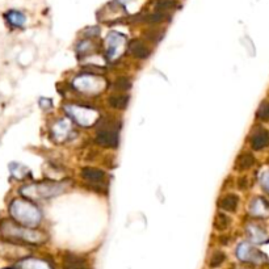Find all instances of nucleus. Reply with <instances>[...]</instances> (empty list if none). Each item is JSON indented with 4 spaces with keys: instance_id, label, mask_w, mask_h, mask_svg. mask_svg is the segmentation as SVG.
<instances>
[{
    "instance_id": "3",
    "label": "nucleus",
    "mask_w": 269,
    "mask_h": 269,
    "mask_svg": "<svg viewBox=\"0 0 269 269\" xmlns=\"http://www.w3.org/2000/svg\"><path fill=\"white\" fill-rule=\"evenodd\" d=\"M11 212L13 217L18 218V221L26 223H37L39 221V213L34 206L26 204V210H22L20 202L14 201L11 206Z\"/></svg>"
},
{
    "instance_id": "2",
    "label": "nucleus",
    "mask_w": 269,
    "mask_h": 269,
    "mask_svg": "<svg viewBox=\"0 0 269 269\" xmlns=\"http://www.w3.org/2000/svg\"><path fill=\"white\" fill-rule=\"evenodd\" d=\"M96 142L103 147H117L118 145V130L106 124L96 133Z\"/></svg>"
},
{
    "instance_id": "9",
    "label": "nucleus",
    "mask_w": 269,
    "mask_h": 269,
    "mask_svg": "<svg viewBox=\"0 0 269 269\" xmlns=\"http://www.w3.org/2000/svg\"><path fill=\"white\" fill-rule=\"evenodd\" d=\"M239 205V197L234 193H229V195L223 196L222 199L218 201V206L225 212H235Z\"/></svg>"
},
{
    "instance_id": "15",
    "label": "nucleus",
    "mask_w": 269,
    "mask_h": 269,
    "mask_svg": "<svg viewBox=\"0 0 269 269\" xmlns=\"http://www.w3.org/2000/svg\"><path fill=\"white\" fill-rule=\"evenodd\" d=\"M177 7V3L175 0H158L155 3V8L159 12H166L170 9H174Z\"/></svg>"
},
{
    "instance_id": "14",
    "label": "nucleus",
    "mask_w": 269,
    "mask_h": 269,
    "mask_svg": "<svg viewBox=\"0 0 269 269\" xmlns=\"http://www.w3.org/2000/svg\"><path fill=\"white\" fill-rule=\"evenodd\" d=\"M229 226H230V220H229V217H227L226 214H223V213L217 214L216 220H214V227H216V230L225 231L229 229Z\"/></svg>"
},
{
    "instance_id": "10",
    "label": "nucleus",
    "mask_w": 269,
    "mask_h": 269,
    "mask_svg": "<svg viewBox=\"0 0 269 269\" xmlns=\"http://www.w3.org/2000/svg\"><path fill=\"white\" fill-rule=\"evenodd\" d=\"M5 20L13 28H21V26H24L25 21H26L24 13L18 11H8L5 13Z\"/></svg>"
},
{
    "instance_id": "5",
    "label": "nucleus",
    "mask_w": 269,
    "mask_h": 269,
    "mask_svg": "<svg viewBox=\"0 0 269 269\" xmlns=\"http://www.w3.org/2000/svg\"><path fill=\"white\" fill-rule=\"evenodd\" d=\"M82 177L84 180L92 183V184H99V183H103L105 180V172L99 168H92V167H85L83 168L82 172H80Z\"/></svg>"
},
{
    "instance_id": "17",
    "label": "nucleus",
    "mask_w": 269,
    "mask_h": 269,
    "mask_svg": "<svg viewBox=\"0 0 269 269\" xmlns=\"http://www.w3.org/2000/svg\"><path fill=\"white\" fill-rule=\"evenodd\" d=\"M113 87L117 91H120V92H125V91H128L129 88L131 87V82L129 78H125V76H121V78H118L116 82H114Z\"/></svg>"
},
{
    "instance_id": "8",
    "label": "nucleus",
    "mask_w": 269,
    "mask_h": 269,
    "mask_svg": "<svg viewBox=\"0 0 269 269\" xmlns=\"http://www.w3.org/2000/svg\"><path fill=\"white\" fill-rule=\"evenodd\" d=\"M255 164V156L252 155L251 152H242L241 155L238 156L235 160V168L238 171H247L252 168Z\"/></svg>"
},
{
    "instance_id": "21",
    "label": "nucleus",
    "mask_w": 269,
    "mask_h": 269,
    "mask_svg": "<svg viewBox=\"0 0 269 269\" xmlns=\"http://www.w3.org/2000/svg\"><path fill=\"white\" fill-rule=\"evenodd\" d=\"M262 184L263 187L266 188V191L269 192V172H266L262 177Z\"/></svg>"
},
{
    "instance_id": "20",
    "label": "nucleus",
    "mask_w": 269,
    "mask_h": 269,
    "mask_svg": "<svg viewBox=\"0 0 269 269\" xmlns=\"http://www.w3.org/2000/svg\"><path fill=\"white\" fill-rule=\"evenodd\" d=\"M238 185H239V189H247V187H248L247 176L241 177V179H239V181H238Z\"/></svg>"
},
{
    "instance_id": "1",
    "label": "nucleus",
    "mask_w": 269,
    "mask_h": 269,
    "mask_svg": "<svg viewBox=\"0 0 269 269\" xmlns=\"http://www.w3.org/2000/svg\"><path fill=\"white\" fill-rule=\"evenodd\" d=\"M3 235L8 238H14V239H20V241L30 242V243H35L39 241V237H42V234H39L37 231L28 230V229H22L18 227L17 225H14L12 222H4L3 227Z\"/></svg>"
},
{
    "instance_id": "12",
    "label": "nucleus",
    "mask_w": 269,
    "mask_h": 269,
    "mask_svg": "<svg viewBox=\"0 0 269 269\" xmlns=\"http://www.w3.org/2000/svg\"><path fill=\"white\" fill-rule=\"evenodd\" d=\"M238 256L243 260H256L258 258H263V255L258 250H254V248L248 247L247 245H242L241 247L238 248Z\"/></svg>"
},
{
    "instance_id": "19",
    "label": "nucleus",
    "mask_w": 269,
    "mask_h": 269,
    "mask_svg": "<svg viewBox=\"0 0 269 269\" xmlns=\"http://www.w3.org/2000/svg\"><path fill=\"white\" fill-rule=\"evenodd\" d=\"M225 259H226V256H225V254H223L222 251L214 252L212 258H210L209 266L212 267V268H217V267H220L221 264L225 262Z\"/></svg>"
},
{
    "instance_id": "11",
    "label": "nucleus",
    "mask_w": 269,
    "mask_h": 269,
    "mask_svg": "<svg viewBox=\"0 0 269 269\" xmlns=\"http://www.w3.org/2000/svg\"><path fill=\"white\" fill-rule=\"evenodd\" d=\"M129 95H125V93H121V95H112L108 99V104L109 106L114 108V109H126L129 104Z\"/></svg>"
},
{
    "instance_id": "7",
    "label": "nucleus",
    "mask_w": 269,
    "mask_h": 269,
    "mask_svg": "<svg viewBox=\"0 0 269 269\" xmlns=\"http://www.w3.org/2000/svg\"><path fill=\"white\" fill-rule=\"evenodd\" d=\"M129 51L134 58L137 59H146V58L150 57V49L145 45V42H142L139 39H135L133 42L130 43V46H129Z\"/></svg>"
},
{
    "instance_id": "4",
    "label": "nucleus",
    "mask_w": 269,
    "mask_h": 269,
    "mask_svg": "<svg viewBox=\"0 0 269 269\" xmlns=\"http://www.w3.org/2000/svg\"><path fill=\"white\" fill-rule=\"evenodd\" d=\"M251 146L256 151L269 147V130L264 128L256 129L251 135Z\"/></svg>"
},
{
    "instance_id": "6",
    "label": "nucleus",
    "mask_w": 269,
    "mask_h": 269,
    "mask_svg": "<svg viewBox=\"0 0 269 269\" xmlns=\"http://www.w3.org/2000/svg\"><path fill=\"white\" fill-rule=\"evenodd\" d=\"M63 268L64 269H89L88 264L84 259L79 258L72 254H66L63 256Z\"/></svg>"
},
{
    "instance_id": "16",
    "label": "nucleus",
    "mask_w": 269,
    "mask_h": 269,
    "mask_svg": "<svg viewBox=\"0 0 269 269\" xmlns=\"http://www.w3.org/2000/svg\"><path fill=\"white\" fill-rule=\"evenodd\" d=\"M167 18V14L164 12H154V13L147 14L145 17V21L149 22V24H160L163 22Z\"/></svg>"
},
{
    "instance_id": "18",
    "label": "nucleus",
    "mask_w": 269,
    "mask_h": 269,
    "mask_svg": "<svg viewBox=\"0 0 269 269\" xmlns=\"http://www.w3.org/2000/svg\"><path fill=\"white\" fill-rule=\"evenodd\" d=\"M256 116H258L259 120L264 121V122H269V101L262 103V105L259 106Z\"/></svg>"
},
{
    "instance_id": "13",
    "label": "nucleus",
    "mask_w": 269,
    "mask_h": 269,
    "mask_svg": "<svg viewBox=\"0 0 269 269\" xmlns=\"http://www.w3.org/2000/svg\"><path fill=\"white\" fill-rule=\"evenodd\" d=\"M250 209H252V213L255 216L259 217H268L269 216V204L263 199H258L252 202V205L250 206Z\"/></svg>"
}]
</instances>
